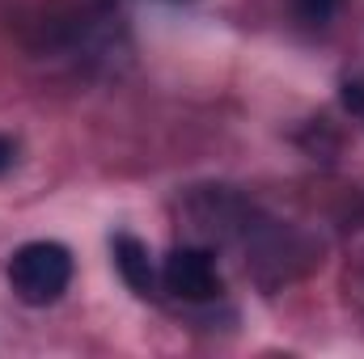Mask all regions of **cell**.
I'll return each mask as SVG.
<instances>
[{"label":"cell","instance_id":"cell-2","mask_svg":"<svg viewBox=\"0 0 364 359\" xmlns=\"http://www.w3.org/2000/svg\"><path fill=\"white\" fill-rule=\"evenodd\" d=\"M161 279H166V287H170L178 300H191V304L220 296V270H216V263H212L208 250H195V245L174 250V254L166 258V267H161Z\"/></svg>","mask_w":364,"mask_h":359},{"label":"cell","instance_id":"cell-1","mask_svg":"<svg viewBox=\"0 0 364 359\" xmlns=\"http://www.w3.org/2000/svg\"><path fill=\"white\" fill-rule=\"evenodd\" d=\"M73 279V254L55 241H30L9 263V287L21 304H51Z\"/></svg>","mask_w":364,"mask_h":359},{"label":"cell","instance_id":"cell-4","mask_svg":"<svg viewBox=\"0 0 364 359\" xmlns=\"http://www.w3.org/2000/svg\"><path fill=\"white\" fill-rule=\"evenodd\" d=\"M292 9H296V17H301L305 26H326V21L335 17L339 0H292Z\"/></svg>","mask_w":364,"mask_h":359},{"label":"cell","instance_id":"cell-5","mask_svg":"<svg viewBox=\"0 0 364 359\" xmlns=\"http://www.w3.org/2000/svg\"><path fill=\"white\" fill-rule=\"evenodd\" d=\"M343 106L364 123V81H348V85H343Z\"/></svg>","mask_w":364,"mask_h":359},{"label":"cell","instance_id":"cell-6","mask_svg":"<svg viewBox=\"0 0 364 359\" xmlns=\"http://www.w3.org/2000/svg\"><path fill=\"white\" fill-rule=\"evenodd\" d=\"M13 161H17V144H13L9 136H0V174H9Z\"/></svg>","mask_w":364,"mask_h":359},{"label":"cell","instance_id":"cell-3","mask_svg":"<svg viewBox=\"0 0 364 359\" xmlns=\"http://www.w3.org/2000/svg\"><path fill=\"white\" fill-rule=\"evenodd\" d=\"M114 267H119L123 283H127L136 296H149V292H153V263H149V250H144L136 237H127V233L114 237Z\"/></svg>","mask_w":364,"mask_h":359}]
</instances>
